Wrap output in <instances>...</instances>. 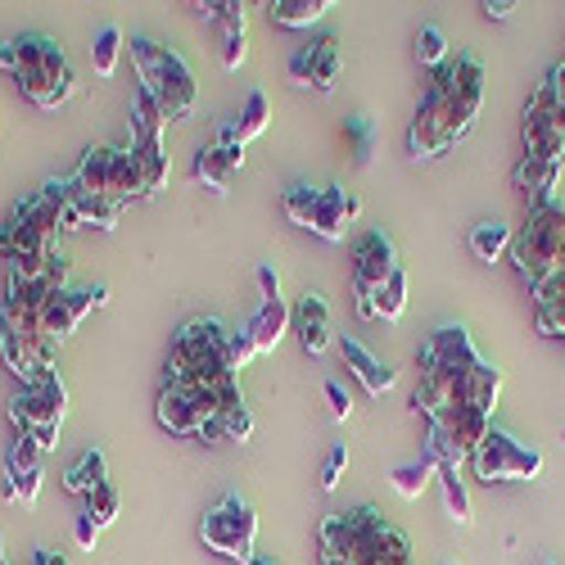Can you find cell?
I'll return each instance as SVG.
<instances>
[{
    "instance_id": "obj_52",
    "label": "cell",
    "mask_w": 565,
    "mask_h": 565,
    "mask_svg": "<svg viewBox=\"0 0 565 565\" xmlns=\"http://www.w3.org/2000/svg\"><path fill=\"white\" fill-rule=\"evenodd\" d=\"M448 565H452V561H448Z\"/></svg>"
},
{
    "instance_id": "obj_15",
    "label": "cell",
    "mask_w": 565,
    "mask_h": 565,
    "mask_svg": "<svg viewBox=\"0 0 565 565\" xmlns=\"http://www.w3.org/2000/svg\"><path fill=\"white\" fill-rule=\"evenodd\" d=\"M109 303V286H86V290H60L55 299H45V308H41V335L51 340L55 349L77 331V326L96 312V308H105Z\"/></svg>"
},
{
    "instance_id": "obj_6",
    "label": "cell",
    "mask_w": 565,
    "mask_h": 565,
    "mask_svg": "<svg viewBox=\"0 0 565 565\" xmlns=\"http://www.w3.org/2000/svg\"><path fill=\"white\" fill-rule=\"evenodd\" d=\"M231 407H245V390H204V385H181L163 381L159 390V426L177 439H204V444H226L222 435V416Z\"/></svg>"
},
{
    "instance_id": "obj_47",
    "label": "cell",
    "mask_w": 565,
    "mask_h": 565,
    "mask_svg": "<svg viewBox=\"0 0 565 565\" xmlns=\"http://www.w3.org/2000/svg\"><path fill=\"white\" fill-rule=\"evenodd\" d=\"M515 10H521V6H511V0H484V14H489V19H498V23H502V19H511Z\"/></svg>"
},
{
    "instance_id": "obj_3",
    "label": "cell",
    "mask_w": 565,
    "mask_h": 565,
    "mask_svg": "<svg viewBox=\"0 0 565 565\" xmlns=\"http://www.w3.org/2000/svg\"><path fill=\"white\" fill-rule=\"evenodd\" d=\"M321 565H416L407 534L385 511L358 507L321 521Z\"/></svg>"
},
{
    "instance_id": "obj_39",
    "label": "cell",
    "mask_w": 565,
    "mask_h": 565,
    "mask_svg": "<svg viewBox=\"0 0 565 565\" xmlns=\"http://www.w3.org/2000/svg\"><path fill=\"white\" fill-rule=\"evenodd\" d=\"M439 484H444V502H448V515L457 525H470V493H466V484H461V470H448V466H439Z\"/></svg>"
},
{
    "instance_id": "obj_21",
    "label": "cell",
    "mask_w": 565,
    "mask_h": 565,
    "mask_svg": "<svg viewBox=\"0 0 565 565\" xmlns=\"http://www.w3.org/2000/svg\"><path fill=\"white\" fill-rule=\"evenodd\" d=\"M245 168V146H235V140H226V136H217L213 146H204L200 154H195V168H191V177L200 181V185H209L213 195H226L231 191V177Z\"/></svg>"
},
{
    "instance_id": "obj_41",
    "label": "cell",
    "mask_w": 565,
    "mask_h": 565,
    "mask_svg": "<svg viewBox=\"0 0 565 565\" xmlns=\"http://www.w3.org/2000/svg\"><path fill=\"white\" fill-rule=\"evenodd\" d=\"M118 507H122V493H118L114 484H100L96 493H90V498H86V515H90V521H96L100 530L118 521Z\"/></svg>"
},
{
    "instance_id": "obj_29",
    "label": "cell",
    "mask_w": 565,
    "mask_h": 565,
    "mask_svg": "<svg viewBox=\"0 0 565 565\" xmlns=\"http://www.w3.org/2000/svg\"><path fill=\"white\" fill-rule=\"evenodd\" d=\"M109 177H114V146H90L73 172V185L86 195H100V200H114L109 195Z\"/></svg>"
},
{
    "instance_id": "obj_17",
    "label": "cell",
    "mask_w": 565,
    "mask_h": 565,
    "mask_svg": "<svg viewBox=\"0 0 565 565\" xmlns=\"http://www.w3.org/2000/svg\"><path fill=\"white\" fill-rule=\"evenodd\" d=\"M290 82L317 90V96H331V90L340 86V41L335 36L308 41L303 51L290 60Z\"/></svg>"
},
{
    "instance_id": "obj_8",
    "label": "cell",
    "mask_w": 565,
    "mask_h": 565,
    "mask_svg": "<svg viewBox=\"0 0 565 565\" xmlns=\"http://www.w3.org/2000/svg\"><path fill=\"white\" fill-rule=\"evenodd\" d=\"M131 64H136V77H140V90H150L159 100V109L168 114V122H185L195 114V100H200V86H195V73L177 51L159 45L154 36H131Z\"/></svg>"
},
{
    "instance_id": "obj_13",
    "label": "cell",
    "mask_w": 565,
    "mask_h": 565,
    "mask_svg": "<svg viewBox=\"0 0 565 565\" xmlns=\"http://www.w3.org/2000/svg\"><path fill=\"white\" fill-rule=\"evenodd\" d=\"M470 466H476V476L484 484H530L543 476V452L521 444L511 430H489L484 444L470 452Z\"/></svg>"
},
{
    "instance_id": "obj_40",
    "label": "cell",
    "mask_w": 565,
    "mask_h": 565,
    "mask_svg": "<svg viewBox=\"0 0 565 565\" xmlns=\"http://www.w3.org/2000/svg\"><path fill=\"white\" fill-rule=\"evenodd\" d=\"M131 150L140 154V172H146V195H154L159 185L168 181V172H172L168 150H163V146H131Z\"/></svg>"
},
{
    "instance_id": "obj_49",
    "label": "cell",
    "mask_w": 565,
    "mask_h": 565,
    "mask_svg": "<svg viewBox=\"0 0 565 565\" xmlns=\"http://www.w3.org/2000/svg\"><path fill=\"white\" fill-rule=\"evenodd\" d=\"M32 565H68V556H64V552H51V547H41V552L32 556Z\"/></svg>"
},
{
    "instance_id": "obj_42",
    "label": "cell",
    "mask_w": 565,
    "mask_h": 565,
    "mask_svg": "<svg viewBox=\"0 0 565 565\" xmlns=\"http://www.w3.org/2000/svg\"><path fill=\"white\" fill-rule=\"evenodd\" d=\"M349 140H353V150H358V163H371V154H375V122L366 114L349 118Z\"/></svg>"
},
{
    "instance_id": "obj_30",
    "label": "cell",
    "mask_w": 565,
    "mask_h": 565,
    "mask_svg": "<svg viewBox=\"0 0 565 565\" xmlns=\"http://www.w3.org/2000/svg\"><path fill=\"white\" fill-rule=\"evenodd\" d=\"M100 484H109V457L100 448H86L68 470H64V489L73 498H90Z\"/></svg>"
},
{
    "instance_id": "obj_12",
    "label": "cell",
    "mask_w": 565,
    "mask_h": 565,
    "mask_svg": "<svg viewBox=\"0 0 565 565\" xmlns=\"http://www.w3.org/2000/svg\"><path fill=\"white\" fill-rule=\"evenodd\" d=\"M349 263H353V299H358V317L375 321V299L390 286V276L403 267L398 249L385 231H362L358 241L349 245Z\"/></svg>"
},
{
    "instance_id": "obj_48",
    "label": "cell",
    "mask_w": 565,
    "mask_h": 565,
    "mask_svg": "<svg viewBox=\"0 0 565 565\" xmlns=\"http://www.w3.org/2000/svg\"><path fill=\"white\" fill-rule=\"evenodd\" d=\"M547 86H552V96H556V100L565 105V60H561V64H556V68L547 73Z\"/></svg>"
},
{
    "instance_id": "obj_20",
    "label": "cell",
    "mask_w": 565,
    "mask_h": 565,
    "mask_svg": "<svg viewBox=\"0 0 565 565\" xmlns=\"http://www.w3.org/2000/svg\"><path fill=\"white\" fill-rule=\"evenodd\" d=\"M195 14L217 28V41H222V68H241L249 45H245V32H249V19H245V6L235 0H222V6H195Z\"/></svg>"
},
{
    "instance_id": "obj_32",
    "label": "cell",
    "mask_w": 565,
    "mask_h": 565,
    "mask_svg": "<svg viewBox=\"0 0 565 565\" xmlns=\"http://www.w3.org/2000/svg\"><path fill=\"white\" fill-rule=\"evenodd\" d=\"M511 241H515V231H511L507 222L493 217V222H480L476 231H470V254L493 267L502 254H511Z\"/></svg>"
},
{
    "instance_id": "obj_44",
    "label": "cell",
    "mask_w": 565,
    "mask_h": 565,
    "mask_svg": "<svg viewBox=\"0 0 565 565\" xmlns=\"http://www.w3.org/2000/svg\"><path fill=\"white\" fill-rule=\"evenodd\" d=\"M254 358H258V344H254V335H249V326L231 331V366H235V371H245Z\"/></svg>"
},
{
    "instance_id": "obj_26",
    "label": "cell",
    "mask_w": 565,
    "mask_h": 565,
    "mask_svg": "<svg viewBox=\"0 0 565 565\" xmlns=\"http://www.w3.org/2000/svg\"><path fill=\"white\" fill-rule=\"evenodd\" d=\"M534 299V326L552 340H565V271L543 280V286L530 295Z\"/></svg>"
},
{
    "instance_id": "obj_4",
    "label": "cell",
    "mask_w": 565,
    "mask_h": 565,
    "mask_svg": "<svg viewBox=\"0 0 565 565\" xmlns=\"http://www.w3.org/2000/svg\"><path fill=\"white\" fill-rule=\"evenodd\" d=\"M0 68L14 73V82L23 86V96L55 114L73 100L77 90V77L68 68V55L64 45H55L51 36H14V41H0Z\"/></svg>"
},
{
    "instance_id": "obj_10",
    "label": "cell",
    "mask_w": 565,
    "mask_h": 565,
    "mask_svg": "<svg viewBox=\"0 0 565 565\" xmlns=\"http://www.w3.org/2000/svg\"><path fill=\"white\" fill-rule=\"evenodd\" d=\"M68 416V385L60 371H45L41 381L23 385L10 398V420L23 439H32L41 452H55L60 448V426Z\"/></svg>"
},
{
    "instance_id": "obj_50",
    "label": "cell",
    "mask_w": 565,
    "mask_h": 565,
    "mask_svg": "<svg viewBox=\"0 0 565 565\" xmlns=\"http://www.w3.org/2000/svg\"><path fill=\"white\" fill-rule=\"evenodd\" d=\"M249 565H280V561H276V556H254Z\"/></svg>"
},
{
    "instance_id": "obj_27",
    "label": "cell",
    "mask_w": 565,
    "mask_h": 565,
    "mask_svg": "<svg viewBox=\"0 0 565 565\" xmlns=\"http://www.w3.org/2000/svg\"><path fill=\"white\" fill-rule=\"evenodd\" d=\"M109 195L127 209L131 200H150L146 195V172H140V154L131 146H114V177H109Z\"/></svg>"
},
{
    "instance_id": "obj_34",
    "label": "cell",
    "mask_w": 565,
    "mask_h": 565,
    "mask_svg": "<svg viewBox=\"0 0 565 565\" xmlns=\"http://www.w3.org/2000/svg\"><path fill=\"white\" fill-rule=\"evenodd\" d=\"M390 480H394V489H398L403 498H420V493L430 489V480H439V461L426 452L420 461H407V466H398Z\"/></svg>"
},
{
    "instance_id": "obj_22",
    "label": "cell",
    "mask_w": 565,
    "mask_h": 565,
    "mask_svg": "<svg viewBox=\"0 0 565 565\" xmlns=\"http://www.w3.org/2000/svg\"><path fill=\"white\" fill-rule=\"evenodd\" d=\"M122 222V204L118 200H100V195H86L73 185L68 177V200L60 209V231H82V226H100V231H114Z\"/></svg>"
},
{
    "instance_id": "obj_43",
    "label": "cell",
    "mask_w": 565,
    "mask_h": 565,
    "mask_svg": "<svg viewBox=\"0 0 565 565\" xmlns=\"http://www.w3.org/2000/svg\"><path fill=\"white\" fill-rule=\"evenodd\" d=\"M344 470H349V444H335L331 457H326V466H321V489L335 493L340 480H344Z\"/></svg>"
},
{
    "instance_id": "obj_33",
    "label": "cell",
    "mask_w": 565,
    "mask_h": 565,
    "mask_svg": "<svg viewBox=\"0 0 565 565\" xmlns=\"http://www.w3.org/2000/svg\"><path fill=\"white\" fill-rule=\"evenodd\" d=\"M271 23L280 28H312L326 19V10H331V0H271Z\"/></svg>"
},
{
    "instance_id": "obj_37",
    "label": "cell",
    "mask_w": 565,
    "mask_h": 565,
    "mask_svg": "<svg viewBox=\"0 0 565 565\" xmlns=\"http://www.w3.org/2000/svg\"><path fill=\"white\" fill-rule=\"evenodd\" d=\"M412 51H416V64H420V68H435V73H439V68L448 64V36H444V28H439V23H426V28L416 32Z\"/></svg>"
},
{
    "instance_id": "obj_5",
    "label": "cell",
    "mask_w": 565,
    "mask_h": 565,
    "mask_svg": "<svg viewBox=\"0 0 565 565\" xmlns=\"http://www.w3.org/2000/svg\"><path fill=\"white\" fill-rule=\"evenodd\" d=\"M168 381L204 385V390H235L241 371L231 366V331L217 317H191L168 349Z\"/></svg>"
},
{
    "instance_id": "obj_31",
    "label": "cell",
    "mask_w": 565,
    "mask_h": 565,
    "mask_svg": "<svg viewBox=\"0 0 565 565\" xmlns=\"http://www.w3.org/2000/svg\"><path fill=\"white\" fill-rule=\"evenodd\" d=\"M163 127L168 114L159 109V100L150 90H136V105H131V146H163Z\"/></svg>"
},
{
    "instance_id": "obj_36",
    "label": "cell",
    "mask_w": 565,
    "mask_h": 565,
    "mask_svg": "<svg viewBox=\"0 0 565 565\" xmlns=\"http://www.w3.org/2000/svg\"><path fill=\"white\" fill-rule=\"evenodd\" d=\"M317 191L321 185H308V181H295L286 195H280V209H286V217L303 231H312V213H317Z\"/></svg>"
},
{
    "instance_id": "obj_7",
    "label": "cell",
    "mask_w": 565,
    "mask_h": 565,
    "mask_svg": "<svg viewBox=\"0 0 565 565\" xmlns=\"http://www.w3.org/2000/svg\"><path fill=\"white\" fill-rule=\"evenodd\" d=\"M68 200V181L55 177L41 191L23 195L14 213L0 222V258L6 263H32L55 254V235H60V209Z\"/></svg>"
},
{
    "instance_id": "obj_35",
    "label": "cell",
    "mask_w": 565,
    "mask_h": 565,
    "mask_svg": "<svg viewBox=\"0 0 565 565\" xmlns=\"http://www.w3.org/2000/svg\"><path fill=\"white\" fill-rule=\"evenodd\" d=\"M118 60H122V28L118 23H105L90 41V64H96L100 77H114L118 73Z\"/></svg>"
},
{
    "instance_id": "obj_1",
    "label": "cell",
    "mask_w": 565,
    "mask_h": 565,
    "mask_svg": "<svg viewBox=\"0 0 565 565\" xmlns=\"http://www.w3.org/2000/svg\"><path fill=\"white\" fill-rule=\"evenodd\" d=\"M480 105H484V64L470 51H461L457 60H448L435 73L426 100L416 105V118L407 127V154L412 159L448 154L457 140H466V131L476 127Z\"/></svg>"
},
{
    "instance_id": "obj_45",
    "label": "cell",
    "mask_w": 565,
    "mask_h": 565,
    "mask_svg": "<svg viewBox=\"0 0 565 565\" xmlns=\"http://www.w3.org/2000/svg\"><path fill=\"white\" fill-rule=\"evenodd\" d=\"M326 403H331V416L335 420H349L353 416V398H349V390L340 381H326Z\"/></svg>"
},
{
    "instance_id": "obj_25",
    "label": "cell",
    "mask_w": 565,
    "mask_h": 565,
    "mask_svg": "<svg viewBox=\"0 0 565 565\" xmlns=\"http://www.w3.org/2000/svg\"><path fill=\"white\" fill-rule=\"evenodd\" d=\"M561 168L565 163H543V159H521V163H515V191L530 195V209L534 204H556Z\"/></svg>"
},
{
    "instance_id": "obj_14",
    "label": "cell",
    "mask_w": 565,
    "mask_h": 565,
    "mask_svg": "<svg viewBox=\"0 0 565 565\" xmlns=\"http://www.w3.org/2000/svg\"><path fill=\"white\" fill-rule=\"evenodd\" d=\"M521 140H525V159L565 163V105L552 96V86H547V82L534 90L530 105H525Z\"/></svg>"
},
{
    "instance_id": "obj_18",
    "label": "cell",
    "mask_w": 565,
    "mask_h": 565,
    "mask_svg": "<svg viewBox=\"0 0 565 565\" xmlns=\"http://www.w3.org/2000/svg\"><path fill=\"white\" fill-rule=\"evenodd\" d=\"M45 452L32 444V439H14L10 444V461H6V502H23V507H32L36 502V493H41V480H45Z\"/></svg>"
},
{
    "instance_id": "obj_2",
    "label": "cell",
    "mask_w": 565,
    "mask_h": 565,
    "mask_svg": "<svg viewBox=\"0 0 565 565\" xmlns=\"http://www.w3.org/2000/svg\"><path fill=\"white\" fill-rule=\"evenodd\" d=\"M480 349L466 335V326H439V331L420 349V381L412 394V407L430 420V426H448L461 412H480L470 398V381L480 371ZM489 416V412H484Z\"/></svg>"
},
{
    "instance_id": "obj_9",
    "label": "cell",
    "mask_w": 565,
    "mask_h": 565,
    "mask_svg": "<svg viewBox=\"0 0 565 565\" xmlns=\"http://www.w3.org/2000/svg\"><path fill=\"white\" fill-rule=\"evenodd\" d=\"M511 263L521 271V280L530 286V295L543 280L565 271V204H534L525 226L515 231L511 241Z\"/></svg>"
},
{
    "instance_id": "obj_51",
    "label": "cell",
    "mask_w": 565,
    "mask_h": 565,
    "mask_svg": "<svg viewBox=\"0 0 565 565\" xmlns=\"http://www.w3.org/2000/svg\"><path fill=\"white\" fill-rule=\"evenodd\" d=\"M0 565H10V561H6V539H0Z\"/></svg>"
},
{
    "instance_id": "obj_23",
    "label": "cell",
    "mask_w": 565,
    "mask_h": 565,
    "mask_svg": "<svg viewBox=\"0 0 565 565\" xmlns=\"http://www.w3.org/2000/svg\"><path fill=\"white\" fill-rule=\"evenodd\" d=\"M295 335L303 344L308 358H321L331 349V303H326L321 290H303L295 303Z\"/></svg>"
},
{
    "instance_id": "obj_28",
    "label": "cell",
    "mask_w": 565,
    "mask_h": 565,
    "mask_svg": "<svg viewBox=\"0 0 565 565\" xmlns=\"http://www.w3.org/2000/svg\"><path fill=\"white\" fill-rule=\"evenodd\" d=\"M267 127H271V100H267V90H249V96H245V109H241V118L226 122L217 136L235 140V146H249V140H258Z\"/></svg>"
},
{
    "instance_id": "obj_46",
    "label": "cell",
    "mask_w": 565,
    "mask_h": 565,
    "mask_svg": "<svg viewBox=\"0 0 565 565\" xmlns=\"http://www.w3.org/2000/svg\"><path fill=\"white\" fill-rule=\"evenodd\" d=\"M73 539H77V547H86V552H90V547L100 543V525H96V521H90V515L82 511L77 521H73Z\"/></svg>"
},
{
    "instance_id": "obj_38",
    "label": "cell",
    "mask_w": 565,
    "mask_h": 565,
    "mask_svg": "<svg viewBox=\"0 0 565 565\" xmlns=\"http://www.w3.org/2000/svg\"><path fill=\"white\" fill-rule=\"evenodd\" d=\"M403 312H407V267H398L381 299H375V321H403Z\"/></svg>"
},
{
    "instance_id": "obj_16",
    "label": "cell",
    "mask_w": 565,
    "mask_h": 565,
    "mask_svg": "<svg viewBox=\"0 0 565 565\" xmlns=\"http://www.w3.org/2000/svg\"><path fill=\"white\" fill-rule=\"evenodd\" d=\"M258 286H263V303L249 317V335H254L258 353H276L280 340H286V331L295 326V308L286 303V295H280V276H276L271 263L258 267Z\"/></svg>"
},
{
    "instance_id": "obj_24",
    "label": "cell",
    "mask_w": 565,
    "mask_h": 565,
    "mask_svg": "<svg viewBox=\"0 0 565 565\" xmlns=\"http://www.w3.org/2000/svg\"><path fill=\"white\" fill-rule=\"evenodd\" d=\"M340 353H344V366L358 375V381H362V390L371 394V398H385L390 390H394V371L381 362V358H375L362 340H340Z\"/></svg>"
},
{
    "instance_id": "obj_19",
    "label": "cell",
    "mask_w": 565,
    "mask_h": 565,
    "mask_svg": "<svg viewBox=\"0 0 565 565\" xmlns=\"http://www.w3.org/2000/svg\"><path fill=\"white\" fill-rule=\"evenodd\" d=\"M362 213V200L349 185H321L317 191V213H312V235L326 245H340L349 235V222Z\"/></svg>"
},
{
    "instance_id": "obj_11",
    "label": "cell",
    "mask_w": 565,
    "mask_h": 565,
    "mask_svg": "<svg viewBox=\"0 0 565 565\" xmlns=\"http://www.w3.org/2000/svg\"><path fill=\"white\" fill-rule=\"evenodd\" d=\"M200 539L209 552L235 561V565H249L258 552V511L241 498V493H222L209 511H204V521H200Z\"/></svg>"
}]
</instances>
